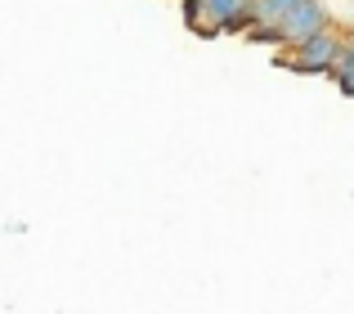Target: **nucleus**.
I'll return each instance as SVG.
<instances>
[{"mask_svg":"<svg viewBox=\"0 0 354 314\" xmlns=\"http://www.w3.org/2000/svg\"><path fill=\"white\" fill-rule=\"evenodd\" d=\"M247 9L251 0H184V23L198 36L247 32Z\"/></svg>","mask_w":354,"mask_h":314,"instance_id":"obj_1","label":"nucleus"},{"mask_svg":"<svg viewBox=\"0 0 354 314\" xmlns=\"http://www.w3.org/2000/svg\"><path fill=\"white\" fill-rule=\"evenodd\" d=\"M328 27H332V18H328V5H323V0H296V5L278 18L274 32H278V45H283V50H296V45H305L310 36L328 32Z\"/></svg>","mask_w":354,"mask_h":314,"instance_id":"obj_2","label":"nucleus"},{"mask_svg":"<svg viewBox=\"0 0 354 314\" xmlns=\"http://www.w3.org/2000/svg\"><path fill=\"white\" fill-rule=\"evenodd\" d=\"M337 50H341V36L328 27V32L310 36L305 45L287 50L283 54V68H292V72H328L332 63H337Z\"/></svg>","mask_w":354,"mask_h":314,"instance_id":"obj_3","label":"nucleus"},{"mask_svg":"<svg viewBox=\"0 0 354 314\" xmlns=\"http://www.w3.org/2000/svg\"><path fill=\"white\" fill-rule=\"evenodd\" d=\"M292 5H296V0H251L247 27H278V18H283Z\"/></svg>","mask_w":354,"mask_h":314,"instance_id":"obj_4","label":"nucleus"},{"mask_svg":"<svg viewBox=\"0 0 354 314\" xmlns=\"http://www.w3.org/2000/svg\"><path fill=\"white\" fill-rule=\"evenodd\" d=\"M332 81H337L346 95H354V36H341V50H337V63H332Z\"/></svg>","mask_w":354,"mask_h":314,"instance_id":"obj_5","label":"nucleus"}]
</instances>
